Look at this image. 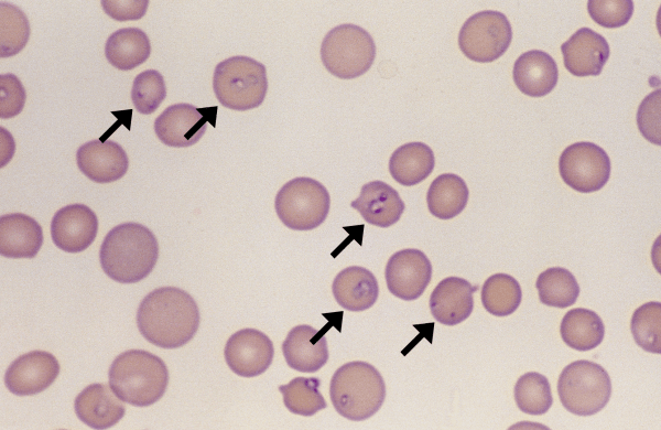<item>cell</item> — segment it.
Wrapping results in <instances>:
<instances>
[{"label": "cell", "instance_id": "cell-1", "mask_svg": "<svg viewBox=\"0 0 661 430\" xmlns=\"http://www.w3.org/2000/svg\"><path fill=\"white\" fill-rule=\"evenodd\" d=\"M137 324L148 342L163 348H177L188 343L197 332L199 310L186 291L161 287L140 302Z\"/></svg>", "mask_w": 661, "mask_h": 430}, {"label": "cell", "instance_id": "cell-2", "mask_svg": "<svg viewBox=\"0 0 661 430\" xmlns=\"http://www.w3.org/2000/svg\"><path fill=\"white\" fill-rule=\"evenodd\" d=\"M158 257L159 244L154 234L133 222L110 229L99 250L104 272L121 283L144 279L153 270Z\"/></svg>", "mask_w": 661, "mask_h": 430}, {"label": "cell", "instance_id": "cell-3", "mask_svg": "<svg viewBox=\"0 0 661 430\" xmlns=\"http://www.w3.org/2000/svg\"><path fill=\"white\" fill-rule=\"evenodd\" d=\"M108 377L113 393L122 401L137 407L160 400L169 384L165 363L144 350L119 354L110 365Z\"/></svg>", "mask_w": 661, "mask_h": 430}, {"label": "cell", "instance_id": "cell-4", "mask_svg": "<svg viewBox=\"0 0 661 430\" xmlns=\"http://www.w3.org/2000/svg\"><path fill=\"white\" fill-rule=\"evenodd\" d=\"M329 397L335 410L346 419L361 421L372 417L386 398L381 374L361 361L342 365L329 384Z\"/></svg>", "mask_w": 661, "mask_h": 430}, {"label": "cell", "instance_id": "cell-5", "mask_svg": "<svg viewBox=\"0 0 661 430\" xmlns=\"http://www.w3.org/2000/svg\"><path fill=\"white\" fill-rule=\"evenodd\" d=\"M213 88L226 108L239 111L257 108L268 90L266 66L248 56L228 57L216 65Z\"/></svg>", "mask_w": 661, "mask_h": 430}, {"label": "cell", "instance_id": "cell-6", "mask_svg": "<svg viewBox=\"0 0 661 430\" xmlns=\"http://www.w3.org/2000/svg\"><path fill=\"white\" fill-rule=\"evenodd\" d=\"M563 407L576 416H593L605 408L611 396V380L597 363L581 359L565 366L557 380Z\"/></svg>", "mask_w": 661, "mask_h": 430}, {"label": "cell", "instance_id": "cell-7", "mask_svg": "<svg viewBox=\"0 0 661 430\" xmlns=\"http://www.w3.org/2000/svg\"><path fill=\"white\" fill-rule=\"evenodd\" d=\"M376 57V44L361 26L344 23L329 30L321 45V60L325 68L343 79L365 74Z\"/></svg>", "mask_w": 661, "mask_h": 430}, {"label": "cell", "instance_id": "cell-8", "mask_svg": "<svg viewBox=\"0 0 661 430\" xmlns=\"http://www.w3.org/2000/svg\"><path fill=\"white\" fill-rule=\"evenodd\" d=\"M330 197L326 187L312 178L299 176L278 192L274 208L280 221L293 230H311L326 219Z\"/></svg>", "mask_w": 661, "mask_h": 430}, {"label": "cell", "instance_id": "cell-9", "mask_svg": "<svg viewBox=\"0 0 661 430\" xmlns=\"http://www.w3.org/2000/svg\"><path fill=\"white\" fill-rule=\"evenodd\" d=\"M512 40V29L507 17L486 10L469 17L458 34V45L465 56L478 63H489L500 57Z\"/></svg>", "mask_w": 661, "mask_h": 430}, {"label": "cell", "instance_id": "cell-10", "mask_svg": "<svg viewBox=\"0 0 661 430\" xmlns=\"http://www.w3.org/2000/svg\"><path fill=\"white\" fill-rule=\"evenodd\" d=\"M610 159L606 151L587 141L566 147L560 155L562 180L573 190L590 193L604 187L610 176Z\"/></svg>", "mask_w": 661, "mask_h": 430}, {"label": "cell", "instance_id": "cell-11", "mask_svg": "<svg viewBox=\"0 0 661 430\" xmlns=\"http://www.w3.org/2000/svg\"><path fill=\"white\" fill-rule=\"evenodd\" d=\"M217 107L197 109L191 104H174L165 108L154 120V132L169 147L185 148L195 144L206 131V123L214 126Z\"/></svg>", "mask_w": 661, "mask_h": 430}, {"label": "cell", "instance_id": "cell-12", "mask_svg": "<svg viewBox=\"0 0 661 430\" xmlns=\"http://www.w3.org/2000/svg\"><path fill=\"white\" fill-rule=\"evenodd\" d=\"M384 277L391 294L404 301L416 300L431 281L432 265L423 251L402 249L389 258Z\"/></svg>", "mask_w": 661, "mask_h": 430}, {"label": "cell", "instance_id": "cell-13", "mask_svg": "<svg viewBox=\"0 0 661 430\" xmlns=\"http://www.w3.org/2000/svg\"><path fill=\"white\" fill-rule=\"evenodd\" d=\"M229 368L242 377L263 374L272 363L274 347L268 335L256 329L235 332L224 350Z\"/></svg>", "mask_w": 661, "mask_h": 430}, {"label": "cell", "instance_id": "cell-14", "mask_svg": "<svg viewBox=\"0 0 661 430\" xmlns=\"http://www.w3.org/2000/svg\"><path fill=\"white\" fill-rule=\"evenodd\" d=\"M59 374L56 357L44 351L19 356L4 374L6 387L14 395L30 396L48 388Z\"/></svg>", "mask_w": 661, "mask_h": 430}, {"label": "cell", "instance_id": "cell-15", "mask_svg": "<svg viewBox=\"0 0 661 430\" xmlns=\"http://www.w3.org/2000/svg\"><path fill=\"white\" fill-rule=\"evenodd\" d=\"M97 233V215L84 204L66 205L59 208L52 218V240L66 252L85 250L93 244Z\"/></svg>", "mask_w": 661, "mask_h": 430}, {"label": "cell", "instance_id": "cell-16", "mask_svg": "<svg viewBox=\"0 0 661 430\" xmlns=\"http://www.w3.org/2000/svg\"><path fill=\"white\" fill-rule=\"evenodd\" d=\"M79 170L96 183H110L121 179L129 166L123 148L112 140L100 139L82 144L76 152Z\"/></svg>", "mask_w": 661, "mask_h": 430}, {"label": "cell", "instance_id": "cell-17", "mask_svg": "<svg viewBox=\"0 0 661 430\" xmlns=\"http://www.w3.org/2000/svg\"><path fill=\"white\" fill-rule=\"evenodd\" d=\"M565 68L575 76H597L610 50L606 39L589 28H581L561 45Z\"/></svg>", "mask_w": 661, "mask_h": 430}, {"label": "cell", "instance_id": "cell-18", "mask_svg": "<svg viewBox=\"0 0 661 430\" xmlns=\"http://www.w3.org/2000/svg\"><path fill=\"white\" fill-rule=\"evenodd\" d=\"M289 367L301 373H315L328 361L325 334L311 325L294 326L282 343Z\"/></svg>", "mask_w": 661, "mask_h": 430}, {"label": "cell", "instance_id": "cell-19", "mask_svg": "<svg viewBox=\"0 0 661 430\" xmlns=\"http://www.w3.org/2000/svg\"><path fill=\"white\" fill-rule=\"evenodd\" d=\"M473 287L466 279L447 277L438 282L430 297V310L434 319L445 325L465 321L474 309Z\"/></svg>", "mask_w": 661, "mask_h": 430}, {"label": "cell", "instance_id": "cell-20", "mask_svg": "<svg viewBox=\"0 0 661 430\" xmlns=\"http://www.w3.org/2000/svg\"><path fill=\"white\" fill-rule=\"evenodd\" d=\"M74 408L77 418L93 429H108L126 412L122 400L111 387L100 383L82 390L75 399Z\"/></svg>", "mask_w": 661, "mask_h": 430}, {"label": "cell", "instance_id": "cell-21", "mask_svg": "<svg viewBox=\"0 0 661 430\" xmlns=\"http://www.w3.org/2000/svg\"><path fill=\"white\" fill-rule=\"evenodd\" d=\"M361 217L373 226L389 227L395 224L405 205L399 193L382 181H371L361 186L359 196L350 203Z\"/></svg>", "mask_w": 661, "mask_h": 430}, {"label": "cell", "instance_id": "cell-22", "mask_svg": "<svg viewBox=\"0 0 661 430\" xmlns=\"http://www.w3.org/2000/svg\"><path fill=\"white\" fill-rule=\"evenodd\" d=\"M512 74L518 89L531 97H542L551 93L559 78L555 61L540 50L521 54L514 62Z\"/></svg>", "mask_w": 661, "mask_h": 430}, {"label": "cell", "instance_id": "cell-23", "mask_svg": "<svg viewBox=\"0 0 661 430\" xmlns=\"http://www.w3.org/2000/svg\"><path fill=\"white\" fill-rule=\"evenodd\" d=\"M43 244L41 225L22 213L0 217V254L7 258H33Z\"/></svg>", "mask_w": 661, "mask_h": 430}, {"label": "cell", "instance_id": "cell-24", "mask_svg": "<svg viewBox=\"0 0 661 430\" xmlns=\"http://www.w3.org/2000/svg\"><path fill=\"white\" fill-rule=\"evenodd\" d=\"M332 291L342 308L351 312H361L376 303L379 286L370 270L350 266L337 273L332 284Z\"/></svg>", "mask_w": 661, "mask_h": 430}, {"label": "cell", "instance_id": "cell-25", "mask_svg": "<svg viewBox=\"0 0 661 430\" xmlns=\"http://www.w3.org/2000/svg\"><path fill=\"white\" fill-rule=\"evenodd\" d=\"M434 165V153L427 144L409 142L393 151L389 160V172L401 185L412 186L424 181Z\"/></svg>", "mask_w": 661, "mask_h": 430}, {"label": "cell", "instance_id": "cell-26", "mask_svg": "<svg viewBox=\"0 0 661 430\" xmlns=\"http://www.w3.org/2000/svg\"><path fill=\"white\" fill-rule=\"evenodd\" d=\"M151 54V43L142 30L123 28L115 31L105 44V56L113 67L133 69L143 64Z\"/></svg>", "mask_w": 661, "mask_h": 430}, {"label": "cell", "instance_id": "cell-27", "mask_svg": "<svg viewBox=\"0 0 661 430\" xmlns=\"http://www.w3.org/2000/svg\"><path fill=\"white\" fill-rule=\"evenodd\" d=\"M560 333L568 347L585 352L597 347L603 342L605 326L596 312L575 308L563 316Z\"/></svg>", "mask_w": 661, "mask_h": 430}, {"label": "cell", "instance_id": "cell-28", "mask_svg": "<svg viewBox=\"0 0 661 430\" xmlns=\"http://www.w3.org/2000/svg\"><path fill=\"white\" fill-rule=\"evenodd\" d=\"M469 191L465 181L453 173L438 175L431 183L426 203L432 215L449 219L463 212L467 205Z\"/></svg>", "mask_w": 661, "mask_h": 430}, {"label": "cell", "instance_id": "cell-29", "mask_svg": "<svg viewBox=\"0 0 661 430\" xmlns=\"http://www.w3.org/2000/svg\"><path fill=\"white\" fill-rule=\"evenodd\" d=\"M541 303L564 309L573 305L579 294L574 275L565 268L552 267L541 272L535 281Z\"/></svg>", "mask_w": 661, "mask_h": 430}, {"label": "cell", "instance_id": "cell-30", "mask_svg": "<svg viewBox=\"0 0 661 430\" xmlns=\"http://www.w3.org/2000/svg\"><path fill=\"white\" fill-rule=\"evenodd\" d=\"M480 298L484 308L490 314L507 316L519 308L522 290L510 275L495 273L484 282Z\"/></svg>", "mask_w": 661, "mask_h": 430}, {"label": "cell", "instance_id": "cell-31", "mask_svg": "<svg viewBox=\"0 0 661 430\" xmlns=\"http://www.w3.org/2000/svg\"><path fill=\"white\" fill-rule=\"evenodd\" d=\"M321 380L316 377H295L279 390L286 409L295 415L311 417L327 407L319 391Z\"/></svg>", "mask_w": 661, "mask_h": 430}, {"label": "cell", "instance_id": "cell-32", "mask_svg": "<svg viewBox=\"0 0 661 430\" xmlns=\"http://www.w3.org/2000/svg\"><path fill=\"white\" fill-rule=\"evenodd\" d=\"M513 393L518 408L528 415H543L553 404L548 378L537 372L521 375L514 385Z\"/></svg>", "mask_w": 661, "mask_h": 430}, {"label": "cell", "instance_id": "cell-33", "mask_svg": "<svg viewBox=\"0 0 661 430\" xmlns=\"http://www.w3.org/2000/svg\"><path fill=\"white\" fill-rule=\"evenodd\" d=\"M30 37L24 12L9 2H0V56L10 57L23 50Z\"/></svg>", "mask_w": 661, "mask_h": 430}, {"label": "cell", "instance_id": "cell-34", "mask_svg": "<svg viewBox=\"0 0 661 430\" xmlns=\"http://www.w3.org/2000/svg\"><path fill=\"white\" fill-rule=\"evenodd\" d=\"M630 330L635 342L646 352L661 353V303L651 301L637 308Z\"/></svg>", "mask_w": 661, "mask_h": 430}, {"label": "cell", "instance_id": "cell-35", "mask_svg": "<svg viewBox=\"0 0 661 430\" xmlns=\"http://www.w3.org/2000/svg\"><path fill=\"white\" fill-rule=\"evenodd\" d=\"M165 96V82L160 72L147 69L134 77L131 100L140 114L150 115L154 112Z\"/></svg>", "mask_w": 661, "mask_h": 430}, {"label": "cell", "instance_id": "cell-36", "mask_svg": "<svg viewBox=\"0 0 661 430\" xmlns=\"http://www.w3.org/2000/svg\"><path fill=\"white\" fill-rule=\"evenodd\" d=\"M587 11L597 24L615 29L628 23L633 13V2L631 0H589Z\"/></svg>", "mask_w": 661, "mask_h": 430}, {"label": "cell", "instance_id": "cell-37", "mask_svg": "<svg viewBox=\"0 0 661 430\" xmlns=\"http://www.w3.org/2000/svg\"><path fill=\"white\" fill-rule=\"evenodd\" d=\"M661 93L657 89L641 101L637 123L641 135L651 143L661 144Z\"/></svg>", "mask_w": 661, "mask_h": 430}, {"label": "cell", "instance_id": "cell-38", "mask_svg": "<svg viewBox=\"0 0 661 430\" xmlns=\"http://www.w3.org/2000/svg\"><path fill=\"white\" fill-rule=\"evenodd\" d=\"M25 89L14 74L0 75V118L10 119L19 115L25 104Z\"/></svg>", "mask_w": 661, "mask_h": 430}, {"label": "cell", "instance_id": "cell-39", "mask_svg": "<svg viewBox=\"0 0 661 430\" xmlns=\"http://www.w3.org/2000/svg\"><path fill=\"white\" fill-rule=\"evenodd\" d=\"M104 11L116 21L141 19L148 9V0H102Z\"/></svg>", "mask_w": 661, "mask_h": 430}]
</instances>
